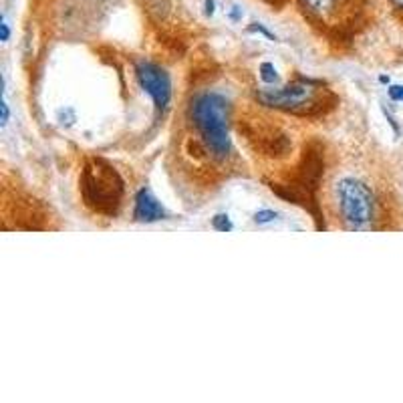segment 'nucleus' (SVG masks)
<instances>
[{"instance_id":"obj_9","label":"nucleus","mask_w":403,"mask_h":403,"mask_svg":"<svg viewBox=\"0 0 403 403\" xmlns=\"http://www.w3.org/2000/svg\"><path fill=\"white\" fill-rule=\"evenodd\" d=\"M260 79L265 81V83H276L278 81V75H276V69H274V65L272 63H262L260 65Z\"/></svg>"},{"instance_id":"obj_6","label":"nucleus","mask_w":403,"mask_h":403,"mask_svg":"<svg viewBox=\"0 0 403 403\" xmlns=\"http://www.w3.org/2000/svg\"><path fill=\"white\" fill-rule=\"evenodd\" d=\"M244 135L254 145L256 152L280 160L291 154V139L282 130L265 119H246L244 121Z\"/></svg>"},{"instance_id":"obj_16","label":"nucleus","mask_w":403,"mask_h":403,"mask_svg":"<svg viewBox=\"0 0 403 403\" xmlns=\"http://www.w3.org/2000/svg\"><path fill=\"white\" fill-rule=\"evenodd\" d=\"M206 14H214V0H206Z\"/></svg>"},{"instance_id":"obj_10","label":"nucleus","mask_w":403,"mask_h":403,"mask_svg":"<svg viewBox=\"0 0 403 403\" xmlns=\"http://www.w3.org/2000/svg\"><path fill=\"white\" fill-rule=\"evenodd\" d=\"M212 226H214V230H218V232H228V230H232V224H230V220H228V216L226 214H216L214 220H212Z\"/></svg>"},{"instance_id":"obj_5","label":"nucleus","mask_w":403,"mask_h":403,"mask_svg":"<svg viewBox=\"0 0 403 403\" xmlns=\"http://www.w3.org/2000/svg\"><path fill=\"white\" fill-rule=\"evenodd\" d=\"M304 17L324 30H343L357 17L359 0H298Z\"/></svg>"},{"instance_id":"obj_2","label":"nucleus","mask_w":403,"mask_h":403,"mask_svg":"<svg viewBox=\"0 0 403 403\" xmlns=\"http://www.w3.org/2000/svg\"><path fill=\"white\" fill-rule=\"evenodd\" d=\"M254 97L267 107L280 109L296 117L324 115L337 105V95L322 81L307 77H296L282 89H258Z\"/></svg>"},{"instance_id":"obj_15","label":"nucleus","mask_w":403,"mask_h":403,"mask_svg":"<svg viewBox=\"0 0 403 403\" xmlns=\"http://www.w3.org/2000/svg\"><path fill=\"white\" fill-rule=\"evenodd\" d=\"M0 30H2V43H6L8 41V37H10V28H8V23L2 19V23H0Z\"/></svg>"},{"instance_id":"obj_13","label":"nucleus","mask_w":403,"mask_h":403,"mask_svg":"<svg viewBox=\"0 0 403 403\" xmlns=\"http://www.w3.org/2000/svg\"><path fill=\"white\" fill-rule=\"evenodd\" d=\"M0 109H2V117H0V125L4 127L6 123H8V103H6V99L2 97V103H0Z\"/></svg>"},{"instance_id":"obj_7","label":"nucleus","mask_w":403,"mask_h":403,"mask_svg":"<svg viewBox=\"0 0 403 403\" xmlns=\"http://www.w3.org/2000/svg\"><path fill=\"white\" fill-rule=\"evenodd\" d=\"M135 75L143 91L154 99V105L158 111H165L172 101V81L169 75L154 63H139L135 67Z\"/></svg>"},{"instance_id":"obj_18","label":"nucleus","mask_w":403,"mask_h":403,"mask_svg":"<svg viewBox=\"0 0 403 403\" xmlns=\"http://www.w3.org/2000/svg\"><path fill=\"white\" fill-rule=\"evenodd\" d=\"M379 81H381V83H389V77H385V75H383V77H379Z\"/></svg>"},{"instance_id":"obj_3","label":"nucleus","mask_w":403,"mask_h":403,"mask_svg":"<svg viewBox=\"0 0 403 403\" xmlns=\"http://www.w3.org/2000/svg\"><path fill=\"white\" fill-rule=\"evenodd\" d=\"M81 200L93 214L115 218L121 210L125 184L117 169L103 158H89L79 178Z\"/></svg>"},{"instance_id":"obj_4","label":"nucleus","mask_w":403,"mask_h":403,"mask_svg":"<svg viewBox=\"0 0 403 403\" xmlns=\"http://www.w3.org/2000/svg\"><path fill=\"white\" fill-rule=\"evenodd\" d=\"M341 222L347 230H371L375 222L377 200L371 188L357 180L343 178L335 186Z\"/></svg>"},{"instance_id":"obj_11","label":"nucleus","mask_w":403,"mask_h":403,"mask_svg":"<svg viewBox=\"0 0 403 403\" xmlns=\"http://www.w3.org/2000/svg\"><path fill=\"white\" fill-rule=\"evenodd\" d=\"M276 218H278V214L272 212V210H260V212L254 214V222H256V224H269V222L276 220Z\"/></svg>"},{"instance_id":"obj_14","label":"nucleus","mask_w":403,"mask_h":403,"mask_svg":"<svg viewBox=\"0 0 403 403\" xmlns=\"http://www.w3.org/2000/svg\"><path fill=\"white\" fill-rule=\"evenodd\" d=\"M248 30H252V32H262L265 37H269L270 41H276V37H274L272 32H269V30H267V28H265V27H260L258 23H254V25H252V27L248 28Z\"/></svg>"},{"instance_id":"obj_1","label":"nucleus","mask_w":403,"mask_h":403,"mask_svg":"<svg viewBox=\"0 0 403 403\" xmlns=\"http://www.w3.org/2000/svg\"><path fill=\"white\" fill-rule=\"evenodd\" d=\"M189 121L196 137L210 154V160L214 163H226L232 158L234 152L228 134L230 103L224 95L214 91L196 95L189 105Z\"/></svg>"},{"instance_id":"obj_12","label":"nucleus","mask_w":403,"mask_h":403,"mask_svg":"<svg viewBox=\"0 0 403 403\" xmlns=\"http://www.w3.org/2000/svg\"><path fill=\"white\" fill-rule=\"evenodd\" d=\"M387 95H389L391 101H400V103H403V85H391V87L387 89Z\"/></svg>"},{"instance_id":"obj_17","label":"nucleus","mask_w":403,"mask_h":403,"mask_svg":"<svg viewBox=\"0 0 403 403\" xmlns=\"http://www.w3.org/2000/svg\"><path fill=\"white\" fill-rule=\"evenodd\" d=\"M391 4H393L400 12H403V0H391Z\"/></svg>"},{"instance_id":"obj_8","label":"nucleus","mask_w":403,"mask_h":403,"mask_svg":"<svg viewBox=\"0 0 403 403\" xmlns=\"http://www.w3.org/2000/svg\"><path fill=\"white\" fill-rule=\"evenodd\" d=\"M134 218L137 222H158L165 218V210L161 208V204L154 198V194L149 189H139V194L135 196V210Z\"/></svg>"},{"instance_id":"obj_19","label":"nucleus","mask_w":403,"mask_h":403,"mask_svg":"<svg viewBox=\"0 0 403 403\" xmlns=\"http://www.w3.org/2000/svg\"><path fill=\"white\" fill-rule=\"evenodd\" d=\"M269 2H272V4H276V2H278V0H269Z\"/></svg>"}]
</instances>
